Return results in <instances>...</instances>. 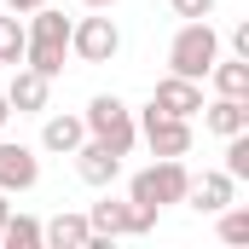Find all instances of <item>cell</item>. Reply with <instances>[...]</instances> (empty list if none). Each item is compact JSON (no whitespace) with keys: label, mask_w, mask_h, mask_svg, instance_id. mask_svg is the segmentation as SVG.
Listing matches in <instances>:
<instances>
[{"label":"cell","mask_w":249,"mask_h":249,"mask_svg":"<svg viewBox=\"0 0 249 249\" xmlns=\"http://www.w3.org/2000/svg\"><path fill=\"white\" fill-rule=\"evenodd\" d=\"M23 64L29 70H41L47 81H58L64 75V53H70V18L53 12V6H35L29 12V23H23Z\"/></svg>","instance_id":"cell-1"},{"label":"cell","mask_w":249,"mask_h":249,"mask_svg":"<svg viewBox=\"0 0 249 249\" xmlns=\"http://www.w3.org/2000/svg\"><path fill=\"white\" fill-rule=\"evenodd\" d=\"M186 186H191V168H186V157H157L151 168H139V174L127 180V197H133L139 209L162 214L168 203H186Z\"/></svg>","instance_id":"cell-2"},{"label":"cell","mask_w":249,"mask_h":249,"mask_svg":"<svg viewBox=\"0 0 249 249\" xmlns=\"http://www.w3.org/2000/svg\"><path fill=\"white\" fill-rule=\"evenodd\" d=\"M214 58H220V35H214V23H209V18H186L180 35L168 41V75L203 81Z\"/></svg>","instance_id":"cell-3"},{"label":"cell","mask_w":249,"mask_h":249,"mask_svg":"<svg viewBox=\"0 0 249 249\" xmlns=\"http://www.w3.org/2000/svg\"><path fill=\"white\" fill-rule=\"evenodd\" d=\"M81 122H87V139L110 145L116 157H127L139 145V122H133V110H127L116 93H93V105L81 110Z\"/></svg>","instance_id":"cell-4"},{"label":"cell","mask_w":249,"mask_h":249,"mask_svg":"<svg viewBox=\"0 0 249 249\" xmlns=\"http://www.w3.org/2000/svg\"><path fill=\"white\" fill-rule=\"evenodd\" d=\"M87 226H93V238H105V244H110V238H145V232L157 226V214H151V209H139L133 197H127V203L105 197V203H93V209H87Z\"/></svg>","instance_id":"cell-5"},{"label":"cell","mask_w":249,"mask_h":249,"mask_svg":"<svg viewBox=\"0 0 249 249\" xmlns=\"http://www.w3.org/2000/svg\"><path fill=\"white\" fill-rule=\"evenodd\" d=\"M70 53L81 64H110L122 53V29H116V18L110 12H93V18H81V23H70Z\"/></svg>","instance_id":"cell-6"},{"label":"cell","mask_w":249,"mask_h":249,"mask_svg":"<svg viewBox=\"0 0 249 249\" xmlns=\"http://www.w3.org/2000/svg\"><path fill=\"white\" fill-rule=\"evenodd\" d=\"M133 122H139V139L151 145V157H191V122L186 116H168V110L145 105V116H133Z\"/></svg>","instance_id":"cell-7"},{"label":"cell","mask_w":249,"mask_h":249,"mask_svg":"<svg viewBox=\"0 0 249 249\" xmlns=\"http://www.w3.org/2000/svg\"><path fill=\"white\" fill-rule=\"evenodd\" d=\"M186 203L197 209V214H220L226 203H238V180H232L226 168H203V174H191Z\"/></svg>","instance_id":"cell-8"},{"label":"cell","mask_w":249,"mask_h":249,"mask_svg":"<svg viewBox=\"0 0 249 249\" xmlns=\"http://www.w3.org/2000/svg\"><path fill=\"white\" fill-rule=\"evenodd\" d=\"M70 157H75V174H81L87 186H99V191H110L122 180V157H116L110 145H99V139H81Z\"/></svg>","instance_id":"cell-9"},{"label":"cell","mask_w":249,"mask_h":249,"mask_svg":"<svg viewBox=\"0 0 249 249\" xmlns=\"http://www.w3.org/2000/svg\"><path fill=\"white\" fill-rule=\"evenodd\" d=\"M41 180V157L29 151V145H18V139H0V191L12 197V191H35Z\"/></svg>","instance_id":"cell-10"},{"label":"cell","mask_w":249,"mask_h":249,"mask_svg":"<svg viewBox=\"0 0 249 249\" xmlns=\"http://www.w3.org/2000/svg\"><path fill=\"white\" fill-rule=\"evenodd\" d=\"M47 93H53V81H47L41 70H29V64H12V87H6V105H12L18 116H41V110H47Z\"/></svg>","instance_id":"cell-11"},{"label":"cell","mask_w":249,"mask_h":249,"mask_svg":"<svg viewBox=\"0 0 249 249\" xmlns=\"http://www.w3.org/2000/svg\"><path fill=\"white\" fill-rule=\"evenodd\" d=\"M151 105L157 110H168V116H197L203 110V81H186V75H162L157 81V93H151Z\"/></svg>","instance_id":"cell-12"},{"label":"cell","mask_w":249,"mask_h":249,"mask_svg":"<svg viewBox=\"0 0 249 249\" xmlns=\"http://www.w3.org/2000/svg\"><path fill=\"white\" fill-rule=\"evenodd\" d=\"M197 116H203L209 133H220V139H226V133H244L249 127V99H220V93H214V99H203Z\"/></svg>","instance_id":"cell-13"},{"label":"cell","mask_w":249,"mask_h":249,"mask_svg":"<svg viewBox=\"0 0 249 249\" xmlns=\"http://www.w3.org/2000/svg\"><path fill=\"white\" fill-rule=\"evenodd\" d=\"M41 244H53V249H87L93 244V226H87V214H53V220H41Z\"/></svg>","instance_id":"cell-14"},{"label":"cell","mask_w":249,"mask_h":249,"mask_svg":"<svg viewBox=\"0 0 249 249\" xmlns=\"http://www.w3.org/2000/svg\"><path fill=\"white\" fill-rule=\"evenodd\" d=\"M81 139H87V122H81V116H70V110L41 122V151H53V157H70Z\"/></svg>","instance_id":"cell-15"},{"label":"cell","mask_w":249,"mask_h":249,"mask_svg":"<svg viewBox=\"0 0 249 249\" xmlns=\"http://www.w3.org/2000/svg\"><path fill=\"white\" fill-rule=\"evenodd\" d=\"M203 81H214L220 99H249V58H214Z\"/></svg>","instance_id":"cell-16"},{"label":"cell","mask_w":249,"mask_h":249,"mask_svg":"<svg viewBox=\"0 0 249 249\" xmlns=\"http://www.w3.org/2000/svg\"><path fill=\"white\" fill-rule=\"evenodd\" d=\"M0 249H41V220L12 209V214L0 220Z\"/></svg>","instance_id":"cell-17"},{"label":"cell","mask_w":249,"mask_h":249,"mask_svg":"<svg viewBox=\"0 0 249 249\" xmlns=\"http://www.w3.org/2000/svg\"><path fill=\"white\" fill-rule=\"evenodd\" d=\"M23 18L18 12H0V64H23Z\"/></svg>","instance_id":"cell-18"},{"label":"cell","mask_w":249,"mask_h":249,"mask_svg":"<svg viewBox=\"0 0 249 249\" xmlns=\"http://www.w3.org/2000/svg\"><path fill=\"white\" fill-rule=\"evenodd\" d=\"M220 168H226L238 186L249 180V127H244V133H226V162H220Z\"/></svg>","instance_id":"cell-19"},{"label":"cell","mask_w":249,"mask_h":249,"mask_svg":"<svg viewBox=\"0 0 249 249\" xmlns=\"http://www.w3.org/2000/svg\"><path fill=\"white\" fill-rule=\"evenodd\" d=\"M220 244H249V209H238V203L220 209Z\"/></svg>","instance_id":"cell-20"},{"label":"cell","mask_w":249,"mask_h":249,"mask_svg":"<svg viewBox=\"0 0 249 249\" xmlns=\"http://www.w3.org/2000/svg\"><path fill=\"white\" fill-rule=\"evenodd\" d=\"M220 0H174V18H214Z\"/></svg>","instance_id":"cell-21"},{"label":"cell","mask_w":249,"mask_h":249,"mask_svg":"<svg viewBox=\"0 0 249 249\" xmlns=\"http://www.w3.org/2000/svg\"><path fill=\"white\" fill-rule=\"evenodd\" d=\"M232 58H249V23L232 29Z\"/></svg>","instance_id":"cell-22"},{"label":"cell","mask_w":249,"mask_h":249,"mask_svg":"<svg viewBox=\"0 0 249 249\" xmlns=\"http://www.w3.org/2000/svg\"><path fill=\"white\" fill-rule=\"evenodd\" d=\"M0 6H6V12H18V18H23V12H35V6H47V0H0Z\"/></svg>","instance_id":"cell-23"},{"label":"cell","mask_w":249,"mask_h":249,"mask_svg":"<svg viewBox=\"0 0 249 249\" xmlns=\"http://www.w3.org/2000/svg\"><path fill=\"white\" fill-rule=\"evenodd\" d=\"M81 6H87V12H110L116 0H81Z\"/></svg>","instance_id":"cell-24"},{"label":"cell","mask_w":249,"mask_h":249,"mask_svg":"<svg viewBox=\"0 0 249 249\" xmlns=\"http://www.w3.org/2000/svg\"><path fill=\"white\" fill-rule=\"evenodd\" d=\"M6 122H12V105H6V93H0V127H6Z\"/></svg>","instance_id":"cell-25"},{"label":"cell","mask_w":249,"mask_h":249,"mask_svg":"<svg viewBox=\"0 0 249 249\" xmlns=\"http://www.w3.org/2000/svg\"><path fill=\"white\" fill-rule=\"evenodd\" d=\"M6 214H12V203H6V191H0V220H6Z\"/></svg>","instance_id":"cell-26"}]
</instances>
